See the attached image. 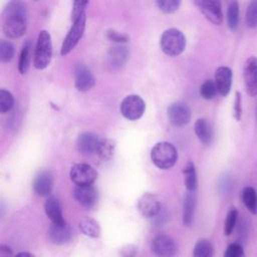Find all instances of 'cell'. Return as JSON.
Listing matches in <instances>:
<instances>
[{
    "instance_id": "1",
    "label": "cell",
    "mask_w": 257,
    "mask_h": 257,
    "mask_svg": "<svg viewBox=\"0 0 257 257\" xmlns=\"http://www.w3.org/2000/svg\"><path fill=\"white\" fill-rule=\"evenodd\" d=\"M27 6L22 1H9L2 12L3 32L12 39L21 37L27 27Z\"/></svg>"
},
{
    "instance_id": "2",
    "label": "cell",
    "mask_w": 257,
    "mask_h": 257,
    "mask_svg": "<svg viewBox=\"0 0 257 257\" xmlns=\"http://www.w3.org/2000/svg\"><path fill=\"white\" fill-rule=\"evenodd\" d=\"M151 160L157 168L169 170L178 160L177 149L169 142L157 143L151 151Z\"/></svg>"
},
{
    "instance_id": "3",
    "label": "cell",
    "mask_w": 257,
    "mask_h": 257,
    "mask_svg": "<svg viewBox=\"0 0 257 257\" xmlns=\"http://www.w3.org/2000/svg\"><path fill=\"white\" fill-rule=\"evenodd\" d=\"M52 57V42L48 31L41 30L37 36V41L33 53V66L36 69L46 68Z\"/></svg>"
},
{
    "instance_id": "4",
    "label": "cell",
    "mask_w": 257,
    "mask_h": 257,
    "mask_svg": "<svg viewBox=\"0 0 257 257\" xmlns=\"http://www.w3.org/2000/svg\"><path fill=\"white\" fill-rule=\"evenodd\" d=\"M160 45L163 52L169 56H178L186 47V37L184 33L177 28L165 30L160 39Z\"/></svg>"
},
{
    "instance_id": "5",
    "label": "cell",
    "mask_w": 257,
    "mask_h": 257,
    "mask_svg": "<svg viewBox=\"0 0 257 257\" xmlns=\"http://www.w3.org/2000/svg\"><path fill=\"white\" fill-rule=\"evenodd\" d=\"M85 21H86V16L85 14L79 16L77 19L72 21V26L70 27L68 33L66 34L61 48H60V54L61 55H66L68 54L79 42L81 39L84 29H85Z\"/></svg>"
},
{
    "instance_id": "6",
    "label": "cell",
    "mask_w": 257,
    "mask_h": 257,
    "mask_svg": "<svg viewBox=\"0 0 257 257\" xmlns=\"http://www.w3.org/2000/svg\"><path fill=\"white\" fill-rule=\"evenodd\" d=\"M69 177L76 186H91L97 179V172L90 165L80 163L71 167Z\"/></svg>"
},
{
    "instance_id": "7",
    "label": "cell",
    "mask_w": 257,
    "mask_h": 257,
    "mask_svg": "<svg viewBox=\"0 0 257 257\" xmlns=\"http://www.w3.org/2000/svg\"><path fill=\"white\" fill-rule=\"evenodd\" d=\"M145 109V101L138 94H130L125 96L120 103V112L128 120H137L141 118Z\"/></svg>"
},
{
    "instance_id": "8",
    "label": "cell",
    "mask_w": 257,
    "mask_h": 257,
    "mask_svg": "<svg viewBox=\"0 0 257 257\" xmlns=\"http://www.w3.org/2000/svg\"><path fill=\"white\" fill-rule=\"evenodd\" d=\"M151 250L157 257H174L177 253V244L170 236L159 234L153 239Z\"/></svg>"
},
{
    "instance_id": "9",
    "label": "cell",
    "mask_w": 257,
    "mask_h": 257,
    "mask_svg": "<svg viewBox=\"0 0 257 257\" xmlns=\"http://www.w3.org/2000/svg\"><path fill=\"white\" fill-rule=\"evenodd\" d=\"M194 4L213 24L220 25L223 21L221 2L217 0H195Z\"/></svg>"
},
{
    "instance_id": "10",
    "label": "cell",
    "mask_w": 257,
    "mask_h": 257,
    "mask_svg": "<svg viewBox=\"0 0 257 257\" xmlns=\"http://www.w3.org/2000/svg\"><path fill=\"white\" fill-rule=\"evenodd\" d=\"M243 78L249 96L257 95V57L250 56L243 66Z\"/></svg>"
},
{
    "instance_id": "11",
    "label": "cell",
    "mask_w": 257,
    "mask_h": 257,
    "mask_svg": "<svg viewBox=\"0 0 257 257\" xmlns=\"http://www.w3.org/2000/svg\"><path fill=\"white\" fill-rule=\"evenodd\" d=\"M102 140L93 133H82L77 137L76 148L83 156H91L97 154Z\"/></svg>"
},
{
    "instance_id": "12",
    "label": "cell",
    "mask_w": 257,
    "mask_h": 257,
    "mask_svg": "<svg viewBox=\"0 0 257 257\" xmlns=\"http://www.w3.org/2000/svg\"><path fill=\"white\" fill-rule=\"evenodd\" d=\"M162 208L159 197L153 193H145L138 201V209L146 218L157 216Z\"/></svg>"
},
{
    "instance_id": "13",
    "label": "cell",
    "mask_w": 257,
    "mask_h": 257,
    "mask_svg": "<svg viewBox=\"0 0 257 257\" xmlns=\"http://www.w3.org/2000/svg\"><path fill=\"white\" fill-rule=\"evenodd\" d=\"M169 120L172 124L182 126L187 124L191 119V109L187 103L177 101L172 103L168 108Z\"/></svg>"
},
{
    "instance_id": "14",
    "label": "cell",
    "mask_w": 257,
    "mask_h": 257,
    "mask_svg": "<svg viewBox=\"0 0 257 257\" xmlns=\"http://www.w3.org/2000/svg\"><path fill=\"white\" fill-rule=\"evenodd\" d=\"M72 194L75 201L83 208L90 209L97 203V199H98L97 190L92 185L91 186H75Z\"/></svg>"
},
{
    "instance_id": "15",
    "label": "cell",
    "mask_w": 257,
    "mask_h": 257,
    "mask_svg": "<svg viewBox=\"0 0 257 257\" xmlns=\"http://www.w3.org/2000/svg\"><path fill=\"white\" fill-rule=\"evenodd\" d=\"M74 84L78 91L85 92L95 84V79L90 70L83 64H77L74 69Z\"/></svg>"
},
{
    "instance_id": "16",
    "label": "cell",
    "mask_w": 257,
    "mask_h": 257,
    "mask_svg": "<svg viewBox=\"0 0 257 257\" xmlns=\"http://www.w3.org/2000/svg\"><path fill=\"white\" fill-rule=\"evenodd\" d=\"M232 78L233 73L231 68L228 66H220L216 69L214 82L220 95L226 96L230 92L232 86Z\"/></svg>"
},
{
    "instance_id": "17",
    "label": "cell",
    "mask_w": 257,
    "mask_h": 257,
    "mask_svg": "<svg viewBox=\"0 0 257 257\" xmlns=\"http://www.w3.org/2000/svg\"><path fill=\"white\" fill-rule=\"evenodd\" d=\"M33 190L36 195L40 197H47L50 195L53 188V176L48 171L39 172L33 180Z\"/></svg>"
},
{
    "instance_id": "18",
    "label": "cell",
    "mask_w": 257,
    "mask_h": 257,
    "mask_svg": "<svg viewBox=\"0 0 257 257\" xmlns=\"http://www.w3.org/2000/svg\"><path fill=\"white\" fill-rule=\"evenodd\" d=\"M130 57V50L122 44L111 47L107 52V62L113 69L122 67Z\"/></svg>"
},
{
    "instance_id": "19",
    "label": "cell",
    "mask_w": 257,
    "mask_h": 257,
    "mask_svg": "<svg viewBox=\"0 0 257 257\" xmlns=\"http://www.w3.org/2000/svg\"><path fill=\"white\" fill-rule=\"evenodd\" d=\"M44 211L46 216L52 222V224H56V225L66 224L62 216L60 203L56 197L50 196L47 198V200L44 203Z\"/></svg>"
},
{
    "instance_id": "20",
    "label": "cell",
    "mask_w": 257,
    "mask_h": 257,
    "mask_svg": "<svg viewBox=\"0 0 257 257\" xmlns=\"http://www.w3.org/2000/svg\"><path fill=\"white\" fill-rule=\"evenodd\" d=\"M48 237L52 243L57 245H63L70 241L72 237V231L67 224H51L48 230Z\"/></svg>"
},
{
    "instance_id": "21",
    "label": "cell",
    "mask_w": 257,
    "mask_h": 257,
    "mask_svg": "<svg viewBox=\"0 0 257 257\" xmlns=\"http://www.w3.org/2000/svg\"><path fill=\"white\" fill-rule=\"evenodd\" d=\"M195 134L199 141L205 145L210 146L214 139V132L210 122L206 118H198L194 125Z\"/></svg>"
},
{
    "instance_id": "22",
    "label": "cell",
    "mask_w": 257,
    "mask_h": 257,
    "mask_svg": "<svg viewBox=\"0 0 257 257\" xmlns=\"http://www.w3.org/2000/svg\"><path fill=\"white\" fill-rule=\"evenodd\" d=\"M196 208V194L188 191L186 193L183 205V223L185 226H191L194 219Z\"/></svg>"
},
{
    "instance_id": "23",
    "label": "cell",
    "mask_w": 257,
    "mask_h": 257,
    "mask_svg": "<svg viewBox=\"0 0 257 257\" xmlns=\"http://www.w3.org/2000/svg\"><path fill=\"white\" fill-rule=\"evenodd\" d=\"M80 231L91 238H98L100 235V226L96 220L90 217H84L79 221Z\"/></svg>"
},
{
    "instance_id": "24",
    "label": "cell",
    "mask_w": 257,
    "mask_h": 257,
    "mask_svg": "<svg viewBox=\"0 0 257 257\" xmlns=\"http://www.w3.org/2000/svg\"><path fill=\"white\" fill-rule=\"evenodd\" d=\"M183 174H184V182L185 186L187 188V191L190 192H195L197 185H198V180H197V173H196V168L193 162H188L184 169H183Z\"/></svg>"
},
{
    "instance_id": "25",
    "label": "cell",
    "mask_w": 257,
    "mask_h": 257,
    "mask_svg": "<svg viewBox=\"0 0 257 257\" xmlns=\"http://www.w3.org/2000/svg\"><path fill=\"white\" fill-rule=\"evenodd\" d=\"M242 201L248 211L257 214V192L253 187H246L242 191Z\"/></svg>"
},
{
    "instance_id": "26",
    "label": "cell",
    "mask_w": 257,
    "mask_h": 257,
    "mask_svg": "<svg viewBox=\"0 0 257 257\" xmlns=\"http://www.w3.org/2000/svg\"><path fill=\"white\" fill-rule=\"evenodd\" d=\"M30 59H31V43L26 41L20 51L19 61H18V69L21 74H25L30 66Z\"/></svg>"
},
{
    "instance_id": "27",
    "label": "cell",
    "mask_w": 257,
    "mask_h": 257,
    "mask_svg": "<svg viewBox=\"0 0 257 257\" xmlns=\"http://www.w3.org/2000/svg\"><path fill=\"white\" fill-rule=\"evenodd\" d=\"M214 247L208 239H200L194 248L193 257H213Z\"/></svg>"
},
{
    "instance_id": "28",
    "label": "cell",
    "mask_w": 257,
    "mask_h": 257,
    "mask_svg": "<svg viewBox=\"0 0 257 257\" xmlns=\"http://www.w3.org/2000/svg\"><path fill=\"white\" fill-rule=\"evenodd\" d=\"M227 23L231 30L237 29L239 25V3L236 1L230 2L227 9Z\"/></svg>"
},
{
    "instance_id": "29",
    "label": "cell",
    "mask_w": 257,
    "mask_h": 257,
    "mask_svg": "<svg viewBox=\"0 0 257 257\" xmlns=\"http://www.w3.org/2000/svg\"><path fill=\"white\" fill-rule=\"evenodd\" d=\"M245 24L248 28L257 27V0L251 1L246 9Z\"/></svg>"
},
{
    "instance_id": "30",
    "label": "cell",
    "mask_w": 257,
    "mask_h": 257,
    "mask_svg": "<svg viewBox=\"0 0 257 257\" xmlns=\"http://www.w3.org/2000/svg\"><path fill=\"white\" fill-rule=\"evenodd\" d=\"M114 148H115V144L112 140H102L99 150L97 152V155L103 161H108L113 156Z\"/></svg>"
},
{
    "instance_id": "31",
    "label": "cell",
    "mask_w": 257,
    "mask_h": 257,
    "mask_svg": "<svg viewBox=\"0 0 257 257\" xmlns=\"http://www.w3.org/2000/svg\"><path fill=\"white\" fill-rule=\"evenodd\" d=\"M237 218H238V211L236 208L232 207L226 216L225 219V224H224V233L226 236H229L232 234L235 226H236V222H237Z\"/></svg>"
},
{
    "instance_id": "32",
    "label": "cell",
    "mask_w": 257,
    "mask_h": 257,
    "mask_svg": "<svg viewBox=\"0 0 257 257\" xmlns=\"http://www.w3.org/2000/svg\"><path fill=\"white\" fill-rule=\"evenodd\" d=\"M14 104V97L12 93L6 89H0V112L6 113Z\"/></svg>"
},
{
    "instance_id": "33",
    "label": "cell",
    "mask_w": 257,
    "mask_h": 257,
    "mask_svg": "<svg viewBox=\"0 0 257 257\" xmlns=\"http://www.w3.org/2000/svg\"><path fill=\"white\" fill-rule=\"evenodd\" d=\"M217 93H218V90H217L216 84L213 80L207 79L202 83V85L200 87V94L203 98L212 99L216 96Z\"/></svg>"
},
{
    "instance_id": "34",
    "label": "cell",
    "mask_w": 257,
    "mask_h": 257,
    "mask_svg": "<svg viewBox=\"0 0 257 257\" xmlns=\"http://www.w3.org/2000/svg\"><path fill=\"white\" fill-rule=\"evenodd\" d=\"M14 56V46L8 40H1L0 42V60L1 62H8Z\"/></svg>"
},
{
    "instance_id": "35",
    "label": "cell",
    "mask_w": 257,
    "mask_h": 257,
    "mask_svg": "<svg viewBox=\"0 0 257 257\" xmlns=\"http://www.w3.org/2000/svg\"><path fill=\"white\" fill-rule=\"evenodd\" d=\"M160 10L165 13H173L177 11L181 5L180 0H158L156 2Z\"/></svg>"
},
{
    "instance_id": "36",
    "label": "cell",
    "mask_w": 257,
    "mask_h": 257,
    "mask_svg": "<svg viewBox=\"0 0 257 257\" xmlns=\"http://www.w3.org/2000/svg\"><path fill=\"white\" fill-rule=\"evenodd\" d=\"M224 257H245L244 249L238 243H231L226 248Z\"/></svg>"
},
{
    "instance_id": "37",
    "label": "cell",
    "mask_w": 257,
    "mask_h": 257,
    "mask_svg": "<svg viewBox=\"0 0 257 257\" xmlns=\"http://www.w3.org/2000/svg\"><path fill=\"white\" fill-rule=\"evenodd\" d=\"M87 5H88V1H74L72 6V12H71V21L85 14V9Z\"/></svg>"
},
{
    "instance_id": "38",
    "label": "cell",
    "mask_w": 257,
    "mask_h": 257,
    "mask_svg": "<svg viewBox=\"0 0 257 257\" xmlns=\"http://www.w3.org/2000/svg\"><path fill=\"white\" fill-rule=\"evenodd\" d=\"M242 94L240 91H236L235 98H234V104H233V115L234 118L239 121L242 117Z\"/></svg>"
},
{
    "instance_id": "39",
    "label": "cell",
    "mask_w": 257,
    "mask_h": 257,
    "mask_svg": "<svg viewBox=\"0 0 257 257\" xmlns=\"http://www.w3.org/2000/svg\"><path fill=\"white\" fill-rule=\"evenodd\" d=\"M106 36L109 40L113 41V42H116L117 44H122L124 42H126L128 40V37L122 33H119L115 30H107L106 31Z\"/></svg>"
},
{
    "instance_id": "40",
    "label": "cell",
    "mask_w": 257,
    "mask_h": 257,
    "mask_svg": "<svg viewBox=\"0 0 257 257\" xmlns=\"http://www.w3.org/2000/svg\"><path fill=\"white\" fill-rule=\"evenodd\" d=\"M122 257H134L136 254V248L134 246H126L121 250Z\"/></svg>"
},
{
    "instance_id": "41",
    "label": "cell",
    "mask_w": 257,
    "mask_h": 257,
    "mask_svg": "<svg viewBox=\"0 0 257 257\" xmlns=\"http://www.w3.org/2000/svg\"><path fill=\"white\" fill-rule=\"evenodd\" d=\"M11 250L9 247L2 245L0 249V257H11Z\"/></svg>"
},
{
    "instance_id": "42",
    "label": "cell",
    "mask_w": 257,
    "mask_h": 257,
    "mask_svg": "<svg viewBox=\"0 0 257 257\" xmlns=\"http://www.w3.org/2000/svg\"><path fill=\"white\" fill-rule=\"evenodd\" d=\"M15 257H34V255L29 252H19L18 254H16Z\"/></svg>"
},
{
    "instance_id": "43",
    "label": "cell",
    "mask_w": 257,
    "mask_h": 257,
    "mask_svg": "<svg viewBox=\"0 0 257 257\" xmlns=\"http://www.w3.org/2000/svg\"><path fill=\"white\" fill-rule=\"evenodd\" d=\"M256 119H257V108H256Z\"/></svg>"
}]
</instances>
